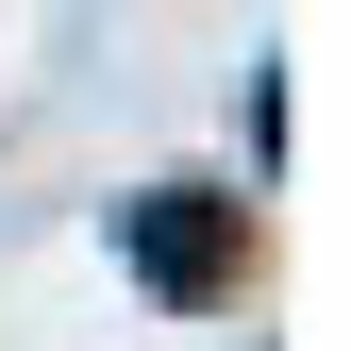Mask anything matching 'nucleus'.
Here are the masks:
<instances>
[{"mask_svg":"<svg viewBox=\"0 0 351 351\" xmlns=\"http://www.w3.org/2000/svg\"><path fill=\"white\" fill-rule=\"evenodd\" d=\"M134 251H151V285H217V217H201V201H151Z\"/></svg>","mask_w":351,"mask_h":351,"instance_id":"obj_1","label":"nucleus"}]
</instances>
